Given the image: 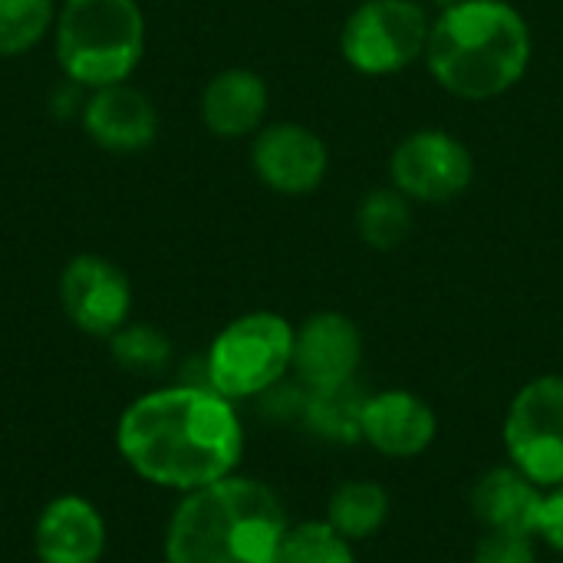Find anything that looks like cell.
I'll return each mask as SVG.
<instances>
[{"label":"cell","mask_w":563,"mask_h":563,"mask_svg":"<svg viewBox=\"0 0 563 563\" xmlns=\"http://www.w3.org/2000/svg\"><path fill=\"white\" fill-rule=\"evenodd\" d=\"M115 449L142 482L188 495L238 472L244 422L234 402L211 386L175 383L122 409Z\"/></svg>","instance_id":"cell-1"},{"label":"cell","mask_w":563,"mask_h":563,"mask_svg":"<svg viewBox=\"0 0 563 563\" xmlns=\"http://www.w3.org/2000/svg\"><path fill=\"white\" fill-rule=\"evenodd\" d=\"M534 33L508 0H455L432 16L426 66L455 99L485 102L515 89L531 69Z\"/></svg>","instance_id":"cell-2"},{"label":"cell","mask_w":563,"mask_h":563,"mask_svg":"<svg viewBox=\"0 0 563 563\" xmlns=\"http://www.w3.org/2000/svg\"><path fill=\"white\" fill-rule=\"evenodd\" d=\"M280 495L251 475H228L181 495L165 528V563H277L287 534Z\"/></svg>","instance_id":"cell-3"},{"label":"cell","mask_w":563,"mask_h":563,"mask_svg":"<svg viewBox=\"0 0 563 563\" xmlns=\"http://www.w3.org/2000/svg\"><path fill=\"white\" fill-rule=\"evenodd\" d=\"M49 36L63 79L92 92L132 79L148 23L139 0H59Z\"/></svg>","instance_id":"cell-4"},{"label":"cell","mask_w":563,"mask_h":563,"mask_svg":"<svg viewBox=\"0 0 563 563\" xmlns=\"http://www.w3.org/2000/svg\"><path fill=\"white\" fill-rule=\"evenodd\" d=\"M294 323L274 310H251L234 317L211 340L201 366L205 383L231 402L261 399L290 376Z\"/></svg>","instance_id":"cell-5"},{"label":"cell","mask_w":563,"mask_h":563,"mask_svg":"<svg viewBox=\"0 0 563 563\" xmlns=\"http://www.w3.org/2000/svg\"><path fill=\"white\" fill-rule=\"evenodd\" d=\"M429 30L422 0H363L340 30V53L363 76H393L426 56Z\"/></svg>","instance_id":"cell-6"},{"label":"cell","mask_w":563,"mask_h":563,"mask_svg":"<svg viewBox=\"0 0 563 563\" xmlns=\"http://www.w3.org/2000/svg\"><path fill=\"white\" fill-rule=\"evenodd\" d=\"M501 442L508 462L534 485H563V373H544L515 393Z\"/></svg>","instance_id":"cell-7"},{"label":"cell","mask_w":563,"mask_h":563,"mask_svg":"<svg viewBox=\"0 0 563 563\" xmlns=\"http://www.w3.org/2000/svg\"><path fill=\"white\" fill-rule=\"evenodd\" d=\"M475 181V158L445 129H416L389 155V185L412 205H449Z\"/></svg>","instance_id":"cell-8"},{"label":"cell","mask_w":563,"mask_h":563,"mask_svg":"<svg viewBox=\"0 0 563 563\" xmlns=\"http://www.w3.org/2000/svg\"><path fill=\"white\" fill-rule=\"evenodd\" d=\"M59 307L86 336L109 340L132 317V284L102 254H76L59 271Z\"/></svg>","instance_id":"cell-9"},{"label":"cell","mask_w":563,"mask_h":563,"mask_svg":"<svg viewBox=\"0 0 563 563\" xmlns=\"http://www.w3.org/2000/svg\"><path fill=\"white\" fill-rule=\"evenodd\" d=\"M251 168L274 195L307 198L327 181L330 148L310 125L267 122L251 135Z\"/></svg>","instance_id":"cell-10"},{"label":"cell","mask_w":563,"mask_h":563,"mask_svg":"<svg viewBox=\"0 0 563 563\" xmlns=\"http://www.w3.org/2000/svg\"><path fill=\"white\" fill-rule=\"evenodd\" d=\"M363 366V333L353 317L340 310L310 313L294 330L290 376L307 393H330L356 383Z\"/></svg>","instance_id":"cell-11"},{"label":"cell","mask_w":563,"mask_h":563,"mask_svg":"<svg viewBox=\"0 0 563 563\" xmlns=\"http://www.w3.org/2000/svg\"><path fill=\"white\" fill-rule=\"evenodd\" d=\"M79 122L89 142L112 155L145 152L158 139V109L148 92L132 82H115L86 92Z\"/></svg>","instance_id":"cell-12"},{"label":"cell","mask_w":563,"mask_h":563,"mask_svg":"<svg viewBox=\"0 0 563 563\" xmlns=\"http://www.w3.org/2000/svg\"><path fill=\"white\" fill-rule=\"evenodd\" d=\"M439 435L435 409L409 389L369 393L360 416V439L386 459H419Z\"/></svg>","instance_id":"cell-13"},{"label":"cell","mask_w":563,"mask_h":563,"mask_svg":"<svg viewBox=\"0 0 563 563\" xmlns=\"http://www.w3.org/2000/svg\"><path fill=\"white\" fill-rule=\"evenodd\" d=\"M106 544V518L82 495H56L33 525V554L40 563H99Z\"/></svg>","instance_id":"cell-14"},{"label":"cell","mask_w":563,"mask_h":563,"mask_svg":"<svg viewBox=\"0 0 563 563\" xmlns=\"http://www.w3.org/2000/svg\"><path fill=\"white\" fill-rule=\"evenodd\" d=\"M267 109H271V89L257 69L247 66H228L214 73L198 102V115L205 129L214 139H247L261 125H267Z\"/></svg>","instance_id":"cell-15"},{"label":"cell","mask_w":563,"mask_h":563,"mask_svg":"<svg viewBox=\"0 0 563 563\" xmlns=\"http://www.w3.org/2000/svg\"><path fill=\"white\" fill-rule=\"evenodd\" d=\"M544 501V488L534 485L521 468L495 465L472 488V515L485 531H518L534 534L538 511Z\"/></svg>","instance_id":"cell-16"},{"label":"cell","mask_w":563,"mask_h":563,"mask_svg":"<svg viewBox=\"0 0 563 563\" xmlns=\"http://www.w3.org/2000/svg\"><path fill=\"white\" fill-rule=\"evenodd\" d=\"M389 511H393V501H389V492L379 482L350 478V482L336 485L333 495L327 498L323 521L336 534H343L350 544H360V541L376 538L386 528Z\"/></svg>","instance_id":"cell-17"},{"label":"cell","mask_w":563,"mask_h":563,"mask_svg":"<svg viewBox=\"0 0 563 563\" xmlns=\"http://www.w3.org/2000/svg\"><path fill=\"white\" fill-rule=\"evenodd\" d=\"M356 234L373 251L402 247L412 234V201L393 185L366 191L356 208Z\"/></svg>","instance_id":"cell-18"},{"label":"cell","mask_w":563,"mask_h":563,"mask_svg":"<svg viewBox=\"0 0 563 563\" xmlns=\"http://www.w3.org/2000/svg\"><path fill=\"white\" fill-rule=\"evenodd\" d=\"M366 396L369 393H363L356 383L330 389V393H307V406H303L300 422L327 442H340V445L363 442L360 439V416H363Z\"/></svg>","instance_id":"cell-19"},{"label":"cell","mask_w":563,"mask_h":563,"mask_svg":"<svg viewBox=\"0 0 563 563\" xmlns=\"http://www.w3.org/2000/svg\"><path fill=\"white\" fill-rule=\"evenodd\" d=\"M59 0H0V59L26 56L56 23Z\"/></svg>","instance_id":"cell-20"},{"label":"cell","mask_w":563,"mask_h":563,"mask_svg":"<svg viewBox=\"0 0 563 563\" xmlns=\"http://www.w3.org/2000/svg\"><path fill=\"white\" fill-rule=\"evenodd\" d=\"M109 353L119 369L135 376H155L172 363V340L152 323L129 320L109 336Z\"/></svg>","instance_id":"cell-21"},{"label":"cell","mask_w":563,"mask_h":563,"mask_svg":"<svg viewBox=\"0 0 563 563\" xmlns=\"http://www.w3.org/2000/svg\"><path fill=\"white\" fill-rule=\"evenodd\" d=\"M277 563H356V554L353 544L320 518L287 528Z\"/></svg>","instance_id":"cell-22"},{"label":"cell","mask_w":563,"mask_h":563,"mask_svg":"<svg viewBox=\"0 0 563 563\" xmlns=\"http://www.w3.org/2000/svg\"><path fill=\"white\" fill-rule=\"evenodd\" d=\"M472 563H538L534 534L518 531H482Z\"/></svg>","instance_id":"cell-23"},{"label":"cell","mask_w":563,"mask_h":563,"mask_svg":"<svg viewBox=\"0 0 563 563\" xmlns=\"http://www.w3.org/2000/svg\"><path fill=\"white\" fill-rule=\"evenodd\" d=\"M534 538H541L554 554H561L563 558V485L544 492V501H541V511H538Z\"/></svg>","instance_id":"cell-24"}]
</instances>
